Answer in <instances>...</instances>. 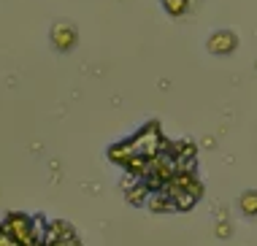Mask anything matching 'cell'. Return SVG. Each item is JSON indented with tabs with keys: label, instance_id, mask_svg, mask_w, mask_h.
<instances>
[{
	"label": "cell",
	"instance_id": "1",
	"mask_svg": "<svg viewBox=\"0 0 257 246\" xmlns=\"http://www.w3.org/2000/svg\"><path fill=\"white\" fill-rule=\"evenodd\" d=\"M3 227L14 235V241H17L19 246H30L33 235H36V230H33V219H30V216H25V214H11L9 219H6Z\"/></svg>",
	"mask_w": 257,
	"mask_h": 246
},
{
	"label": "cell",
	"instance_id": "2",
	"mask_svg": "<svg viewBox=\"0 0 257 246\" xmlns=\"http://www.w3.org/2000/svg\"><path fill=\"white\" fill-rule=\"evenodd\" d=\"M208 49H211L214 54H227V52H233V49H235V35L227 33V30H222V33H217L211 41H208Z\"/></svg>",
	"mask_w": 257,
	"mask_h": 246
},
{
	"label": "cell",
	"instance_id": "3",
	"mask_svg": "<svg viewBox=\"0 0 257 246\" xmlns=\"http://www.w3.org/2000/svg\"><path fill=\"white\" fill-rule=\"evenodd\" d=\"M238 206L246 216H257V189H246V192L241 195Z\"/></svg>",
	"mask_w": 257,
	"mask_h": 246
},
{
	"label": "cell",
	"instance_id": "4",
	"mask_svg": "<svg viewBox=\"0 0 257 246\" xmlns=\"http://www.w3.org/2000/svg\"><path fill=\"white\" fill-rule=\"evenodd\" d=\"M149 208H152V211H173L176 206H173V200L163 192V189H160V192H155V195L149 198Z\"/></svg>",
	"mask_w": 257,
	"mask_h": 246
},
{
	"label": "cell",
	"instance_id": "5",
	"mask_svg": "<svg viewBox=\"0 0 257 246\" xmlns=\"http://www.w3.org/2000/svg\"><path fill=\"white\" fill-rule=\"evenodd\" d=\"M54 44L60 49L71 46L73 44V27H57V30H54Z\"/></svg>",
	"mask_w": 257,
	"mask_h": 246
},
{
	"label": "cell",
	"instance_id": "6",
	"mask_svg": "<svg viewBox=\"0 0 257 246\" xmlns=\"http://www.w3.org/2000/svg\"><path fill=\"white\" fill-rule=\"evenodd\" d=\"M163 3H165V9H168L173 17H179V14L187 11V0H163Z\"/></svg>",
	"mask_w": 257,
	"mask_h": 246
},
{
	"label": "cell",
	"instance_id": "7",
	"mask_svg": "<svg viewBox=\"0 0 257 246\" xmlns=\"http://www.w3.org/2000/svg\"><path fill=\"white\" fill-rule=\"evenodd\" d=\"M0 246H19L17 241H14V235L3 227V224H0Z\"/></svg>",
	"mask_w": 257,
	"mask_h": 246
}]
</instances>
